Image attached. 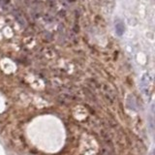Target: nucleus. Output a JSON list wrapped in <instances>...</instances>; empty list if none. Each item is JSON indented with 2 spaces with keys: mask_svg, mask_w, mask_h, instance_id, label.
Instances as JSON below:
<instances>
[{
  "mask_svg": "<svg viewBox=\"0 0 155 155\" xmlns=\"http://www.w3.org/2000/svg\"><path fill=\"white\" fill-rule=\"evenodd\" d=\"M116 31L118 36H121L123 34V32H124V24H122V21H117L116 22Z\"/></svg>",
  "mask_w": 155,
  "mask_h": 155,
  "instance_id": "obj_1",
  "label": "nucleus"
},
{
  "mask_svg": "<svg viewBox=\"0 0 155 155\" xmlns=\"http://www.w3.org/2000/svg\"><path fill=\"white\" fill-rule=\"evenodd\" d=\"M15 18H16L17 21H19V24L21 25H22V26H25V25H26V21H24V16H21V13H19V12L15 13Z\"/></svg>",
  "mask_w": 155,
  "mask_h": 155,
  "instance_id": "obj_2",
  "label": "nucleus"
}]
</instances>
